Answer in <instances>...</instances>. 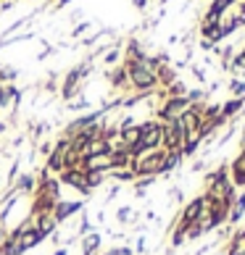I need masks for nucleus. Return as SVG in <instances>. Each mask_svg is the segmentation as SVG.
<instances>
[{
  "label": "nucleus",
  "mask_w": 245,
  "mask_h": 255,
  "mask_svg": "<svg viewBox=\"0 0 245 255\" xmlns=\"http://www.w3.org/2000/svg\"><path fill=\"white\" fill-rule=\"evenodd\" d=\"M11 190L16 192V195H32L34 190H37V176L34 174H29V171H21L13 182H11Z\"/></svg>",
  "instance_id": "6e6552de"
},
{
  "label": "nucleus",
  "mask_w": 245,
  "mask_h": 255,
  "mask_svg": "<svg viewBox=\"0 0 245 255\" xmlns=\"http://www.w3.org/2000/svg\"><path fill=\"white\" fill-rule=\"evenodd\" d=\"M87 108H90V100L84 95H77L69 100V111H87Z\"/></svg>",
  "instance_id": "4be33fe9"
},
{
  "label": "nucleus",
  "mask_w": 245,
  "mask_h": 255,
  "mask_svg": "<svg viewBox=\"0 0 245 255\" xmlns=\"http://www.w3.org/2000/svg\"><path fill=\"white\" fill-rule=\"evenodd\" d=\"M24 245H21V226H13L5 234L3 245H0V255H24Z\"/></svg>",
  "instance_id": "423d86ee"
},
{
  "label": "nucleus",
  "mask_w": 245,
  "mask_h": 255,
  "mask_svg": "<svg viewBox=\"0 0 245 255\" xmlns=\"http://www.w3.org/2000/svg\"><path fill=\"white\" fill-rule=\"evenodd\" d=\"M132 250H135V255H145V237H143V234L137 237V242H135V248H132Z\"/></svg>",
  "instance_id": "cd10ccee"
},
{
  "label": "nucleus",
  "mask_w": 245,
  "mask_h": 255,
  "mask_svg": "<svg viewBox=\"0 0 245 255\" xmlns=\"http://www.w3.org/2000/svg\"><path fill=\"white\" fill-rule=\"evenodd\" d=\"M58 200H53L50 195H45L40 190L32 192V208H29V216H40V213H53V208Z\"/></svg>",
  "instance_id": "0eeeda50"
},
{
  "label": "nucleus",
  "mask_w": 245,
  "mask_h": 255,
  "mask_svg": "<svg viewBox=\"0 0 245 255\" xmlns=\"http://www.w3.org/2000/svg\"><path fill=\"white\" fill-rule=\"evenodd\" d=\"M240 111H245V98H230L227 103H222V111H219V116L224 119V121H230V119H235Z\"/></svg>",
  "instance_id": "ddd939ff"
},
{
  "label": "nucleus",
  "mask_w": 245,
  "mask_h": 255,
  "mask_svg": "<svg viewBox=\"0 0 245 255\" xmlns=\"http://www.w3.org/2000/svg\"><path fill=\"white\" fill-rule=\"evenodd\" d=\"M230 92H232V98H245V82L243 79H230Z\"/></svg>",
  "instance_id": "5701e85b"
},
{
  "label": "nucleus",
  "mask_w": 245,
  "mask_h": 255,
  "mask_svg": "<svg viewBox=\"0 0 245 255\" xmlns=\"http://www.w3.org/2000/svg\"><path fill=\"white\" fill-rule=\"evenodd\" d=\"M137 219H140V213L132 205H121L116 211V224H121V226H135Z\"/></svg>",
  "instance_id": "2eb2a0df"
},
{
  "label": "nucleus",
  "mask_w": 245,
  "mask_h": 255,
  "mask_svg": "<svg viewBox=\"0 0 245 255\" xmlns=\"http://www.w3.org/2000/svg\"><path fill=\"white\" fill-rule=\"evenodd\" d=\"M69 145H71V139H66V137H58V139H55L50 155H45L42 168H48L53 176H58V174L63 171V155H66V150H69Z\"/></svg>",
  "instance_id": "7ed1b4c3"
},
{
  "label": "nucleus",
  "mask_w": 245,
  "mask_h": 255,
  "mask_svg": "<svg viewBox=\"0 0 245 255\" xmlns=\"http://www.w3.org/2000/svg\"><path fill=\"white\" fill-rule=\"evenodd\" d=\"M90 232H95V226H92V221H90V213L82 211L79 213V226H77V240H82L84 234H90Z\"/></svg>",
  "instance_id": "aec40b11"
},
{
  "label": "nucleus",
  "mask_w": 245,
  "mask_h": 255,
  "mask_svg": "<svg viewBox=\"0 0 245 255\" xmlns=\"http://www.w3.org/2000/svg\"><path fill=\"white\" fill-rule=\"evenodd\" d=\"M119 139L124 145H137L140 142V124H132V127H124V129H119Z\"/></svg>",
  "instance_id": "f3484780"
},
{
  "label": "nucleus",
  "mask_w": 245,
  "mask_h": 255,
  "mask_svg": "<svg viewBox=\"0 0 245 255\" xmlns=\"http://www.w3.org/2000/svg\"><path fill=\"white\" fill-rule=\"evenodd\" d=\"M50 255H69V248H55V253H50Z\"/></svg>",
  "instance_id": "7c9ffc66"
},
{
  "label": "nucleus",
  "mask_w": 245,
  "mask_h": 255,
  "mask_svg": "<svg viewBox=\"0 0 245 255\" xmlns=\"http://www.w3.org/2000/svg\"><path fill=\"white\" fill-rule=\"evenodd\" d=\"M108 179L114 184H132L135 182V171H132V168H111Z\"/></svg>",
  "instance_id": "dca6fc26"
},
{
  "label": "nucleus",
  "mask_w": 245,
  "mask_h": 255,
  "mask_svg": "<svg viewBox=\"0 0 245 255\" xmlns=\"http://www.w3.org/2000/svg\"><path fill=\"white\" fill-rule=\"evenodd\" d=\"M5 234H8V229H5V224H0V245H3V240H5Z\"/></svg>",
  "instance_id": "c756f323"
},
{
  "label": "nucleus",
  "mask_w": 245,
  "mask_h": 255,
  "mask_svg": "<svg viewBox=\"0 0 245 255\" xmlns=\"http://www.w3.org/2000/svg\"><path fill=\"white\" fill-rule=\"evenodd\" d=\"M50 150H53V142L45 139V142H40V147H37V153H40V155H50Z\"/></svg>",
  "instance_id": "c85d7f7f"
},
{
  "label": "nucleus",
  "mask_w": 245,
  "mask_h": 255,
  "mask_svg": "<svg viewBox=\"0 0 245 255\" xmlns=\"http://www.w3.org/2000/svg\"><path fill=\"white\" fill-rule=\"evenodd\" d=\"M108 82H111V87H116V90L127 87V84H129V77H127V66H119V69L108 71Z\"/></svg>",
  "instance_id": "a211bd4d"
},
{
  "label": "nucleus",
  "mask_w": 245,
  "mask_h": 255,
  "mask_svg": "<svg viewBox=\"0 0 245 255\" xmlns=\"http://www.w3.org/2000/svg\"><path fill=\"white\" fill-rule=\"evenodd\" d=\"M82 211H84V200H58L53 208V219L61 226V224L69 221L71 216H79Z\"/></svg>",
  "instance_id": "20e7f679"
},
{
  "label": "nucleus",
  "mask_w": 245,
  "mask_h": 255,
  "mask_svg": "<svg viewBox=\"0 0 245 255\" xmlns=\"http://www.w3.org/2000/svg\"><path fill=\"white\" fill-rule=\"evenodd\" d=\"M187 108H190V100L187 98H164V103L156 108V121H161V124L177 121Z\"/></svg>",
  "instance_id": "f257e3e1"
},
{
  "label": "nucleus",
  "mask_w": 245,
  "mask_h": 255,
  "mask_svg": "<svg viewBox=\"0 0 245 255\" xmlns=\"http://www.w3.org/2000/svg\"><path fill=\"white\" fill-rule=\"evenodd\" d=\"M106 182H108V174H87V187L92 190V195H95Z\"/></svg>",
  "instance_id": "412c9836"
},
{
  "label": "nucleus",
  "mask_w": 245,
  "mask_h": 255,
  "mask_svg": "<svg viewBox=\"0 0 245 255\" xmlns=\"http://www.w3.org/2000/svg\"><path fill=\"white\" fill-rule=\"evenodd\" d=\"M29 224H34L37 229H40L45 237H50V234L58 232V224H55L53 213H40V216H29Z\"/></svg>",
  "instance_id": "9d476101"
},
{
  "label": "nucleus",
  "mask_w": 245,
  "mask_h": 255,
  "mask_svg": "<svg viewBox=\"0 0 245 255\" xmlns=\"http://www.w3.org/2000/svg\"><path fill=\"white\" fill-rule=\"evenodd\" d=\"M232 16L238 18V26H245V0H240V3H238V11H235Z\"/></svg>",
  "instance_id": "a878e982"
},
{
  "label": "nucleus",
  "mask_w": 245,
  "mask_h": 255,
  "mask_svg": "<svg viewBox=\"0 0 245 255\" xmlns=\"http://www.w3.org/2000/svg\"><path fill=\"white\" fill-rule=\"evenodd\" d=\"M58 182L61 187H71V190H77L84 197H92V190L87 187V174L82 171V168H63V171L58 174Z\"/></svg>",
  "instance_id": "f03ea898"
},
{
  "label": "nucleus",
  "mask_w": 245,
  "mask_h": 255,
  "mask_svg": "<svg viewBox=\"0 0 245 255\" xmlns=\"http://www.w3.org/2000/svg\"><path fill=\"white\" fill-rule=\"evenodd\" d=\"M206 213V197L203 195H198V197H193L190 203H187L185 208H182V213H180V224H185V226H190V224H195L201 216Z\"/></svg>",
  "instance_id": "39448f33"
},
{
  "label": "nucleus",
  "mask_w": 245,
  "mask_h": 255,
  "mask_svg": "<svg viewBox=\"0 0 245 255\" xmlns=\"http://www.w3.org/2000/svg\"><path fill=\"white\" fill-rule=\"evenodd\" d=\"M103 63H106V66L119 63V50H116V48H114V50H106V55H103Z\"/></svg>",
  "instance_id": "bb28decb"
},
{
  "label": "nucleus",
  "mask_w": 245,
  "mask_h": 255,
  "mask_svg": "<svg viewBox=\"0 0 245 255\" xmlns=\"http://www.w3.org/2000/svg\"><path fill=\"white\" fill-rule=\"evenodd\" d=\"M227 174H230V182L235 187H245V150L227 166Z\"/></svg>",
  "instance_id": "1a4fd4ad"
},
{
  "label": "nucleus",
  "mask_w": 245,
  "mask_h": 255,
  "mask_svg": "<svg viewBox=\"0 0 245 255\" xmlns=\"http://www.w3.org/2000/svg\"><path fill=\"white\" fill-rule=\"evenodd\" d=\"M227 255H245V229L232 232L230 245H227Z\"/></svg>",
  "instance_id": "4468645a"
},
{
  "label": "nucleus",
  "mask_w": 245,
  "mask_h": 255,
  "mask_svg": "<svg viewBox=\"0 0 245 255\" xmlns=\"http://www.w3.org/2000/svg\"><path fill=\"white\" fill-rule=\"evenodd\" d=\"M132 3H135V8H145L148 0H132Z\"/></svg>",
  "instance_id": "2f4dec72"
},
{
  "label": "nucleus",
  "mask_w": 245,
  "mask_h": 255,
  "mask_svg": "<svg viewBox=\"0 0 245 255\" xmlns=\"http://www.w3.org/2000/svg\"><path fill=\"white\" fill-rule=\"evenodd\" d=\"M103 250V234L100 232H90L82 237V255H100Z\"/></svg>",
  "instance_id": "9b49d317"
},
{
  "label": "nucleus",
  "mask_w": 245,
  "mask_h": 255,
  "mask_svg": "<svg viewBox=\"0 0 245 255\" xmlns=\"http://www.w3.org/2000/svg\"><path fill=\"white\" fill-rule=\"evenodd\" d=\"M245 216V192H238L235 195V200L230 205V216H227V224L235 226V224H240V219Z\"/></svg>",
  "instance_id": "f8f14e48"
},
{
  "label": "nucleus",
  "mask_w": 245,
  "mask_h": 255,
  "mask_svg": "<svg viewBox=\"0 0 245 255\" xmlns=\"http://www.w3.org/2000/svg\"><path fill=\"white\" fill-rule=\"evenodd\" d=\"M108 163H111V168H132V155H129V153H116V150H111Z\"/></svg>",
  "instance_id": "6ab92c4d"
},
{
  "label": "nucleus",
  "mask_w": 245,
  "mask_h": 255,
  "mask_svg": "<svg viewBox=\"0 0 245 255\" xmlns=\"http://www.w3.org/2000/svg\"><path fill=\"white\" fill-rule=\"evenodd\" d=\"M119 192H121V184H108V192H106V197H103V205H108Z\"/></svg>",
  "instance_id": "393cba45"
},
{
  "label": "nucleus",
  "mask_w": 245,
  "mask_h": 255,
  "mask_svg": "<svg viewBox=\"0 0 245 255\" xmlns=\"http://www.w3.org/2000/svg\"><path fill=\"white\" fill-rule=\"evenodd\" d=\"M3 182H5V179H3V176H0V187H3Z\"/></svg>",
  "instance_id": "473e14b6"
},
{
  "label": "nucleus",
  "mask_w": 245,
  "mask_h": 255,
  "mask_svg": "<svg viewBox=\"0 0 245 255\" xmlns=\"http://www.w3.org/2000/svg\"><path fill=\"white\" fill-rule=\"evenodd\" d=\"M100 255H135V250L129 245H121V248H108V250H100Z\"/></svg>",
  "instance_id": "b1692460"
}]
</instances>
